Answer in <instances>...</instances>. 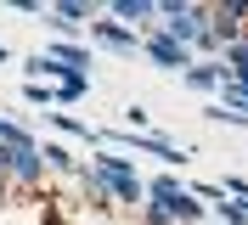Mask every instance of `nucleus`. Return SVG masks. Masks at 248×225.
Wrapping results in <instances>:
<instances>
[{
    "label": "nucleus",
    "instance_id": "nucleus-1",
    "mask_svg": "<svg viewBox=\"0 0 248 225\" xmlns=\"http://www.w3.org/2000/svg\"><path fill=\"white\" fill-rule=\"evenodd\" d=\"M91 169H96L102 180H108V197H113V203H147V180L136 175V164H130L124 152L102 147V152L91 158Z\"/></svg>",
    "mask_w": 248,
    "mask_h": 225
},
{
    "label": "nucleus",
    "instance_id": "nucleus-2",
    "mask_svg": "<svg viewBox=\"0 0 248 225\" xmlns=\"http://www.w3.org/2000/svg\"><path fill=\"white\" fill-rule=\"evenodd\" d=\"M147 203H158V209L170 214L175 225H203V220H209V209H203L198 197H192V186H181L175 175H158V180H147Z\"/></svg>",
    "mask_w": 248,
    "mask_h": 225
},
{
    "label": "nucleus",
    "instance_id": "nucleus-3",
    "mask_svg": "<svg viewBox=\"0 0 248 225\" xmlns=\"http://www.w3.org/2000/svg\"><path fill=\"white\" fill-rule=\"evenodd\" d=\"M203 29H209V6H192V0H164L158 6V34L164 40H175V45H192L203 40Z\"/></svg>",
    "mask_w": 248,
    "mask_h": 225
},
{
    "label": "nucleus",
    "instance_id": "nucleus-4",
    "mask_svg": "<svg viewBox=\"0 0 248 225\" xmlns=\"http://www.w3.org/2000/svg\"><path fill=\"white\" fill-rule=\"evenodd\" d=\"M0 175L17 180V186H40V180H46L40 147H0Z\"/></svg>",
    "mask_w": 248,
    "mask_h": 225
},
{
    "label": "nucleus",
    "instance_id": "nucleus-5",
    "mask_svg": "<svg viewBox=\"0 0 248 225\" xmlns=\"http://www.w3.org/2000/svg\"><path fill=\"white\" fill-rule=\"evenodd\" d=\"M141 51H147L158 68H170V74H186V68H192V51H186V45H175V40H164L158 29L141 34Z\"/></svg>",
    "mask_w": 248,
    "mask_h": 225
},
{
    "label": "nucleus",
    "instance_id": "nucleus-6",
    "mask_svg": "<svg viewBox=\"0 0 248 225\" xmlns=\"http://www.w3.org/2000/svg\"><path fill=\"white\" fill-rule=\"evenodd\" d=\"M102 141H124V147L147 152V158H164V164H186V147H175V141H164V135H102Z\"/></svg>",
    "mask_w": 248,
    "mask_h": 225
},
{
    "label": "nucleus",
    "instance_id": "nucleus-7",
    "mask_svg": "<svg viewBox=\"0 0 248 225\" xmlns=\"http://www.w3.org/2000/svg\"><path fill=\"white\" fill-rule=\"evenodd\" d=\"M91 40H96V45H108V51H124V57H130V51H141V34H130L124 23H113V17L91 23Z\"/></svg>",
    "mask_w": 248,
    "mask_h": 225
},
{
    "label": "nucleus",
    "instance_id": "nucleus-8",
    "mask_svg": "<svg viewBox=\"0 0 248 225\" xmlns=\"http://www.w3.org/2000/svg\"><path fill=\"white\" fill-rule=\"evenodd\" d=\"M108 17H113V23H124V29L136 34L141 23H153V17H158V0H113Z\"/></svg>",
    "mask_w": 248,
    "mask_h": 225
},
{
    "label": "nucleus",
    "instance_id": "nucleus-9",
    "mask_svg": "<svg viewBox=\"0 0 248 225\" xmlns=\"http://www.w3.org/2000/svg\"><path fill=\"white\" fill-rule=\"evenodd\" d=\"M46 57H51V62H62L68 74H85V68H91V51H85V45H74V40H57V45H46Z\"/></svg>",
    "mask_w": 248,
    "mask_h": 225
},
{
    "label": "nucleus",
    "instance_id": "nucleus-10",
    "mask_svg": "<svg viewBox=\"0 0 248 225\" xmlns=\"http://www.w3.org/2000/svg\"><path fill=\"white\" fill-rule=\"evenodd\" d=\"M220 79H226L220 62H192V68L181 74V85H192V90H220Z\"/></svg>",
    "mask_w": 248,
    "mask_h": 225
},
{
    "label": "nucleus",
    "instance_id": "nucleus-11",
    "mask_svg": "<svg viewBox=\"0 0 248 225\" xmlns=\"http://www.w3.org/2000/svg\"><path fill=\"white\" fill-rule=\"evenodd\" d=\"M40 158H46V169H57V175H79V169H85L74 152H68V147H57V141H46V147H40Z\"/></svg>",
    "mask_w": 248,
    "mask_h": 225
},
{
    "label": "nucleus",
    "instance_id": "nucleus-12",
    "mask_svg": "<svg viewBox=\"0 0 248 225\" xmlns=\"http://www.w3.org/2000/svg\"><path fill=\"white\" fill-rule=\"evenodd\" d=\"M51 12H57L68 29H79V23H96V6H91V0H57Z\"/></svg>",
    "mask_w": 248,
    "mask_h": 225
},
{
    "label": "nucleus",
    "instance_id": "nucleus-13",
    "mask_svg": "<svg viewBox=\"0 0 248 225\" xmlns=\"http://www.w3.org/2000/svg\"><path fill=\"white\" fill-rule=\"evenodd\" d=\"M0 147H40V141H34V130H29V124L0 119Z\"/></svg>",
    "mask_w": 248,
    "mask_h": 225
},
{
    "label": "nucleus",
    "instance_id": "nucleus-14",
    "mask_svg": "<svg viewBox=\"0 0 248 225\" xmlns=\"http://www.w3.org/2000/svg\"><path fill=\"white\" fill-rule=\"evenodd\" d=\"M85 90H91V74H79V79H62V85H57V102H79Z\"/></svg>",
    "mask_w": 248,
    "mask_h": 225
},
{
    "label": "nucleus",
    "instance_id": "nucleus-15",
    "mask_svg": "<svg viewBox=\"0 0 248 225\" xmlns=\"http://www.w3.org/2000/svg\"><path fill=\"white\" fill-rule=\"evenodd\" d=\"M23 96H29L34 107H51V102H57V85H34V79H29V85H23Z\"/></svg>",
    "mask_w": 248,
    "mask_h": 225
},
{
    "label": "nucleus",
    "instance_id": "nucleus-16",
    "mask_svg": "<svg viewBox=\"0 0 248 225\" xmlns=\"http://www.w3.org/2000/svg\"><path fill=\"white\" fill-rule=\"evenodd\" d=\"M141 220H147V225H175V220H170V214L158 209V203H141Z\"/></svg>",
    "mask_w": 248,
    "mask_h": 225
},
{
    "label": "nucleus",
    "instance_id": "nucleus-17",
    "mask_svg": "<svg viewBox=\"0 0 248 225\" xmlns=\"http://www.w3.org/2000/svg\"><path fill=\"white\" fill-rule=\"evenodd\" d=\"M232 79H237V90H243V96H248V68H237Z\"/></svg>",
    "mask_w": 248,
    "mask_h": 225
},
{
    "label": "nucleus",
    "instance_id": "nucleus-18",
    "mask_svg": "<svg viewBox=\"0 0 248 225\" xmlns=\"http://www.w3.org/2000/svg\"><path fill=\"white\" fill-rule=\"evenodd\" d=\"M6 186H12V180H6V175H0V197H6Z\"/></svg>",
    "mask_w": 248,
    "mask_h": 225
},
{
    "label": "nucleus",
    "instance_id": "nucleus-19",
    "mask_svg": "<svg viewBox=\"0 0 248 225\" xmlns=\"http://www.w3.org/2000/svg\"><path fill=\"white\" fill-rule=\"evenodd\" d=\"M0 62H12V51H6V45H0Z\"/></svg>",
    "mask_w": 248,
    "mask_h": 225
}]
</instances>
